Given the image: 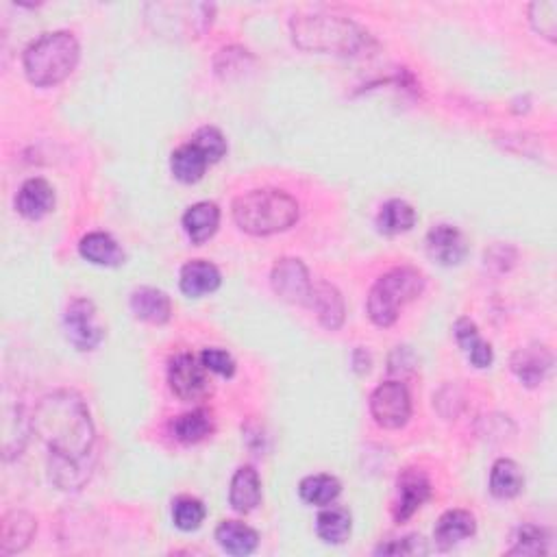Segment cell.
<instances>
[{"mask_svg":"<svg viewBox=\"0 0 557 557\" xmlns=\"http://www.w3.org/2000/svg\"><path fill=\"white\" fill-rule=\"evenodd\" d=\"M33 429L51 449V479L61 490H79L90 477L96 431L88 405L77 392L44 396L33 414Z\"/></svg>","mask_w":557,"mask_h":557,"instance_id":"obj_1","label":"cell"},{"mask_svg":"<svg viewBox=\"0 0 557 557\" xmlns=\"http://www.w3.org/2000/svg\"><path fill=\"white\" fill-rule=\"evenodd\" d=\"M292 40L309 53H333V55H362L375 40L360 24L342 16H294L290 22Z\"/></svg>","mask_w":557,"mask_h":557,"instance_id":"obj_2","label":"cell"},{"mask_svg":"<svg viewBox=\"0 0 557 557\" xmlns=\"http://www.w3.org/2000/svg\"><path fill=\"white\" fill-rule=\"evenodd\" d=\"M79 57V42L70 31L44 33L24 51V74L37 88H53L70 77Z\"/></svg>","mask_w":557,"mask_h":557,"instance_id":"obj_3","label":"cell"},{"mask_svg":"<svg viewBox=\"0 0 557 557\" xmlns=\"http://www.w3.org/2000/svg\"><path fill=\"white\" fill-rule=\"evenodd\" d=\"M233 220L244 233L272 235L288 231L299 220V203L281 190H251L233 201Z\"/></svg>","mask_w":557,"mask_h":557,"instance_id":"obj_4","label":"cell"},{"mask_svg":"<svg viewBox=\"0 0 557 557\" xmlns=\"http://www.w3.org/2000/svg\"><path fill=\"white\" fill-rule=\"evenodd\" d=\"M425 290V275L418 268L399 266L381 275L368 294V316L377 327H392L401 309Z\"/></svg>","mask_w":557,"mask_h":557,"instance_id":"obj_5","label":"cell"},{"mask_svg":"<svg viewBox=\"0 0 557 557\" xmlns=\"http://www.w3.org/2000/svg\"><path fill=\"white\" fill-rule=\"evenodd\" d=\"M144 11L155 33L172 40H196L214 20V5L207 3H153Z\"/></svg>","mask_w":557,"mask_h":557,"instance_id":"obj_6","label":"cell"},{"mask_svg":"<svg viewBox=\"0 0 557 557\" xmlns=\"http://www.w3.org/2000/svg\"><path fill=\"white\" fill-rule=\"evenodd\" d=\"M207 373L209 370L192 353L175 355L168 364V383L172 394L185 403L205 399L212 392V381H209Z\"/></svg>","mask_w":557,"mask_h":557,"instance_id":"obj_7","label":"cell"},{"mask_svg":"<svg viewBox=\"0 0 557 557\" xmlns=\"http://www.w3.org/2000/svg\"><path fill=\"white\" fill-rule=\"evenodd\" d=\"M370 414L383 429H401L412 418V396L403 381H386L370 396Z\"/></svg>","mask_w":557,"mask_h":557,"instance_id":"obj_8","label":"cell"},{"mask_svg":"<svg viewBox=\"0 0 557 557\" xmlns=\"http://www.w3.org/2000/svg\"><path fill=\"white\" fill-rule=\"evenodd\" d=\"M64 331L68 342L81 353L94 351L105 338V329L98 325L96 305L90 299H74L66 307Z\"/></svg>","mask_w":557,"mask_h":557,"instance_id":"obj_9","label":"cell"},{"mask_svg":"<svg viewBox=\"0 0 557 557\" xmlns=\"http://www.w3.org/2000/svg\"><path fill=\"white\" fill-rule=\"evenodd\" d=\"M270 286L281 301L292 305H309L312 299L314 283L309 279V272L301 259L283 257L270 272Z\"/></svg>","mask_w":557,"mask_h":557,"instance_id":"obj_10","label":"cell"},{"mask_svg":"<svg viewBox=\"0 0 557 557\" xmlns=\"http://www.w3.org/2000/svg\"><path fill=\"white\" fill-rule=\"evenodd\" d=\"M396 488H399V499L394 505V518L396 523H405L429 501L431 481L423 470L407 468L396 481Z\"/></svg>","mask_w":557,"mask_h":557,"instance_id":"obj_11","label":"cell"},{"mask_svg":"<svg viewBox=\"0 0 557 557\" xmlns=\"http://www.w3.org/2000/svg\"><path fill=\"white\" fill-rule=\"evenodd\" d=\"M512 373L518 377V381L527 388H538L544 381V377L549 375V370L553 366V355L549 353L547 346L542 344H529L518 349L512 355Z\"/></svg>","mask_w":557,"mask_h":557,"instance_id":"obj_12","label":"cell"},{"mask_svg":"<svg viewBox=\"0 0 557 557\" xmlns=\"http://www.w3.org/2000/svg\"><path fill=\"white\" fill-rule=\"evenodd\" d=\"M427 253L440 266H457L468 253L466 238L451 225H436L427 233Z\"/></svg>","mask_w":557,"mask_h":557,"instance_id":"obj_13","label":"cell"},{"mask_svg":"<svg viewBox=\"0 0 557 557\" xmlns=\"http://www.w3.org/2000/svg\"><path fill=\"white\" fill-rule=\"evenodd\" d=\"M53 207H55V190L46 179H29L20 188L16 198V209L20 216H24L27 220H40L51 214Z\"/></svg>","mask_w":557,"mask_h":557,"instance_id":"obj_14","label":"cell"},{"mask_svg":"<svg viewBox=\"0 0 557 557\" xmlns=\"http://www.w3.org/2000/svg\"><path fill=\"white\" fill-rule=\"evenodd\" d=\"M37 531V521L22 510L9 512L0 525V553L14 555L24 551L31 544Z\"/></svg>","mask_w":557,"mask_h":557,"instance_id":"obj_15","label":"cell"},{"mask_svg":"<svg viewBox=\"0 0 557 557\" xmlns=\"http://www.w3.org/2000/svg\"><path fill=\"white\" fill-rule=\"evenodd\" d=\"M131 312L148 325H166L172 316L170 296L157 288H138L131 294Z\"/></svg>","mask_w":557,"mask_h":557,"instance_id":"obj_16","label":"cell"},{"mask_svg":"<svg viewBox=\"0 0 557 557\" xmlns=\"http://www.w3.org/2000/svg\"><path fill=\"white\" fill-rule=\"evenodd\" d=\"M222 277L220 270L205 262V259H194V262H188L181 268V279L179 286L181 292L190 299H201L205 294H212L220 288Z\"/></svg>","mask_w":557,"mask_h":557,"instance_id":"obj_17","label":"cell"},{"mask_svg":"<svg viewBox=\"0 0 557 557\" xmlns=\"http://www.w3.org/2000/svg\"><path fill=\"white\" fill-rule=\"evenodd\" d=\"M309 309H314L318 316V323L329 331H336L344 323V301L342 294L331 286V283H314L312 299H309Z\"/></svg>","mask_w":557,"mask_h":557,"instance_id":"obj_18","label":"cell"},{"mask_svg":"<svg viewBox=\"0 0 557 557\" xmlns=\"http://www.w3.org/2000/svg\"><path fill=\"white\" fill-rule=\"evenodd\" d=\"M262 501V481L253 466H242L235 470L229 490V503L235 512L249 514Z\"/></svg>","mask_w":557,"mask_h":557,"instance_id":"obj_19","label":"cell"},{"mask_svg":"<svg viewBox=\"0 0 557 557\" xmlns=\"http://www.w3.org/2000/svg\"><path fill=\"white\" fill-rule=\"evenodd\" d=\"M477 523L475 516L466 510H449L440 516V521L433 529V538L440 549H451L457 542L475 536Z\"/></svg>","mask_w":557,"mask_h":557,"instance_id":"obj_20","label":"cell"},{"mask_svg":"<svg viewBox=\"0 0 557 557\" xmlns=\"http://www.w3.org/2000/svg\"><path fill=\"white\" fill-rule=\"evenodd\" d=\"M220 225V209L216 203H196L188 212L183 214V229L185 235L192 240V244H205L209 238H214Z\"/></svg>","mask_w":557,"mask_h":557,"instance_id":"obj_21","label":"cell"},{"mask_svg":"<svg viewBox=\"0 0 557 557\" xmlns=\"http://www.w3.org/2000/svg\"><path fill=\"white\" fill-rule=\"evenodd\" d=\"M79 253L83 259H88L90 264L114 268L125 262V253H122L120 244L111 238L109 233L94 231L88 233L79 244Z\"/></svg>","mask_w":557,"mask_h":557,"instance_id":"obj_22","label":"cell"},{"mask_svg":"<svg viewBox=\"0 0 557 557\" xmlns=\"http://www.w3.org/2000/svg\"><path fill=\"white\" fill-rule=\"evenodd\" d=\"M455 340L462 346V351L466 353L468 362L475 368H488L494 360L490 344L479 336V329L470 318H460L453 327Z\"/></svg>","mask_w":557,"mask_h":557,"instance_id":"obj_23","label":"cell"},{"mask_svg":"<svg viewBox=\"0 0 557 557\" xmlns=\"http://www.w3.org/2000/svg\"><path fill=\"white\" fill-rule=\"evenodd\" d=\"M216 542L220 544V549L229 555H251L257 549L259 536L249 525L238 521H225L216 529Z\"/></svg>","mask_w":557,"mask_h":557,"instance_id":"obj_24","label":"cell"},{"mask_svg":"<svg viewBox=\"0 0 557 557\" xmlns=\"http://www.w3.org/2000/svg\"><path fill=\"white\" fill-rule=\"evenodd\" d=\"M353 518L340 505H327L316 518V534L327 544H344L351 536Z\"/></svg>","mask_w":557,"mask_h":557,"instance_id":"obj_25","label":"cell"},{"mask_svg":"<svg viewBox=\"0 0 557 557\" xmlns=\"http://www.w3.org/2000/svg\"><path fill=\"white\" fill-rule=\"evenodd\" d=\"M523 486H525L523 470L514 460L501 457V460L494 462V466L490 470V492L494 494V497L514 499L523 492Z\"/></svg>","mask_w":557,"mask_h":557,"instance_id":"obj_26","label":"cell"},{"mask_svg":"<svg viewBox=\"0 0 557 557\" xmlns=\"http://www.w3.org/2000/svg\"><path fill=\"white\" fill-rule=\"evenodd\" d=\"M207 166H209L207 157L198 151L192 142L179 146L170 157L172 175H175V179L181 183H198L203 179Z\"/></svg>","mask_w":557,"mask_h":557,"instance_id":"obj_27","label":"cell"},{"mask_svg":"<svg viewBox=\"0 0 557 557\" xmlns=\"http://www.w3.org/2000/svg\"><path fill=\"white\" fill-rule=\"evenodd\" d=\"M375 222L383 235H399L416 225V209L401 198H392V201L383 203Z\"/></svg>","mask_w":557,"mask_h":557,"instance_id":"obj_28","label":"cell"},{"mask_svg":"<svg viewBox=\"0 0 557 557\" xmlns=\"http://www.w3.org/2000/svg\"><path fill=\"white\" fill-rule=\"evenodd\" d=\"M212 431H214V420L212 414L205 410L181 414L179 418H175V423H172V433H175V438L183 444L203 442L207 436H212Z\"/></svg>","mask_w":557,"mask_h":557,"instance_id":"obj_29","label":"cell"},{"mask_svg":"<svg viewBox=\"0 0 557 557\" xmlns=\"http://www.w3.org/2000/svg\"><path fill=\"white\" fill-rule=\"evenodd\" d=\"M342 484L333 475H309L301 481L299 494L309 505L327 507L340 497Z\"/></svg>","mask_w":557,"mask_h":557,"instance_id":"obj_30","label":"cell"},{"mask_svg":"<svg viewBox=\"0 0 557 557\" xmlns=\"http://www.w3.org/2000/svg\"><path fill=\"white\" fill-rule=\"evenodd\" d=\"M549 551V534L547 529L536 525H523L518 529L514 547L510 555H547Z\"/></svg>","mask_w":557,"mask_h":557,"instance_id":"obj_31","label":"cell"},{"mask_svg":"<svg viewBox=\"0 0 557 557\" xmlns=\"http://www.w3.org/2000/svg\"><path fill=\"white\" fill-rule=\"evenodd\" d=\"M172 521L181 531H196L205 521V505L198 499L181 497L172 505Z\"/></svg>","mask_w":557,"mask_h":557,"instance_id":"obj_32","label":"cell"},{"mask_svg":"<svg viewBox=\"0 0 557 557\" xmlns=\"http://www.w3.org/2000/svg\"><path fill=\"white\" fill-rule=\"evenodd\" d=\"M529 22L536 33L547 37L549 42H555L557 35V3L553 0H542L529 7Z\"/></svg>","mask_w":557,"mask_h":557,"instance_id":"obj_33","label":"cell"},{"mask_svg":"<svg viewBox=\"0 0 557 557\" xmlns=\"http://www.w3.org/2000/svg\"><path fill=\"white\" fill-rule=\"evenodd\" d=\"M192 144L201 151L209 164L220 162L227 155V140L216 127H203L194 133Z\"/></svg>","mask_w":557,"mask_h":557,"instance_id":"obj_34","label":"cell"},{"mask_svg":"<svg viewBox=\"0 0 557 557\" xmlns=\"http://www.w3.org/2000/svg\"><path fill=\"white\" fill-rule=\"evenodd\" d=\"M429 549L425 540L420 536H407L401 540H390L386 544H379L377 555H425Z\"/></svg>","mask_w":557,"mask_h":557,"instance_id":"obj_35","label":"cell"},{"mask_svg":"<svg viewBox=\"0 0 557 557\" xmlns=\"http://www.w3.org/2000/svg\"><path fill=\"white\" fill-rule=\"evenodd\" d=\"M201 362L209 370V373H216V375L227 377V379H231L235 375L233 357L222 349H205L203 355H201Z\"/></svg>","mask_w":557,"mask_h":557,"instance_id":"obj_36","label":"cell"}]
</instances>
